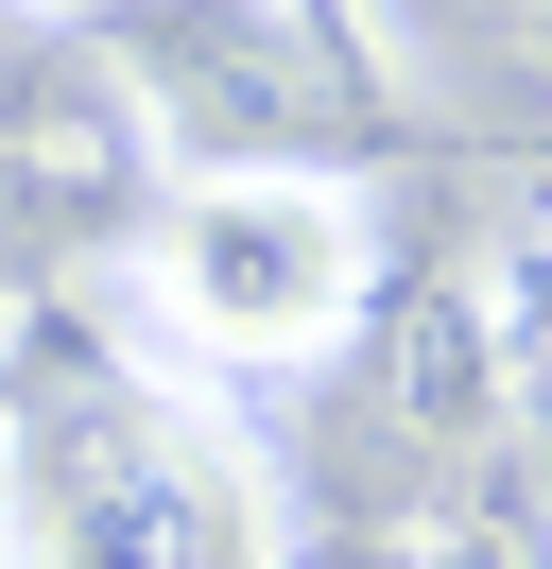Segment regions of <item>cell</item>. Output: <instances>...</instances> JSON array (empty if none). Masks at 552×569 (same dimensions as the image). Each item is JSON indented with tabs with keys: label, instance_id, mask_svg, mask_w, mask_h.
Segmentation results:
<instances>
[{
	"label": "cell",
	"instance_id": "6da1fadb",
	"mask_svg": "<svg viewBox=\"0 0 552 569\" xmlns=\"http://www.w3.org/2000/svg\"><path fill=\"white\" fill-rule=\"evenodd\" d=\"M0 569H294V483L207 380L103 346L0 397Z\"/></svg>",
	"mask_w": 552,
	"mask_h": 569
},
{
	"label": "cell",
	"instance_id": "7a4b0ae2",
	"mask_svg": "<svg viewBox=\"0 0 552 569\" xmlns=\"http://www.w3.org/2000/svg\"><path fill=\"white\" fill-rule=\"evenodd\" d=\"M103 311L172 380H310L363 346L379 311V208L328 156H207L138 208V242L103 259Z\"/></svg>",
	"mask_w": 552,
	"mask_h": 569
},
{
	"label": "cell",
	"instance_id": "3957f363",
	"mask_svg": "<svg viewBox=\"0 0 552 569\" xmlns=\"http://www.w3.org/2000/svg\"><path fill=\"white\" fill-rule=\"evenodd\" d=\"M18 18H121V0H18Z\"/></svg>",
	"mask_w": 552,
	"mask_h": 569
},
{
	"label": "cell",
	"instance_id": "277c9868",
	"mask_svg": "<svg viewBox=\"0 0 552 569\" xmlns=\"http://www.w3.org/2000/svg\"><path fill=\"white\" fill-rule=\"evenodd\" d=\"M466 569H518V552H466Z\"/></svg>",
	"mask_w": 552,
	"mask_h": 569
}]
</instances>
